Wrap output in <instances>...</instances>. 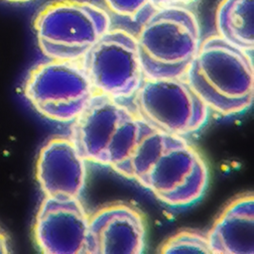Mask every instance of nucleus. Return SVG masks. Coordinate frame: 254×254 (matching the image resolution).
Listing matches in <instances>:
<instances>
[{"instance_id": "obj_17", "label": "nucleus", "mask_w": 254, "mask_h": 254, "mask_svg": "<svg viewBox=\"0 0 254 254\" xmlns=\"http://www.w3.org/2000/svg\"><path fill=\"white\" fill-rule=\"evenodd\" d=\"M12 252L11 244L7 233L0 226V254H6Z\"/></svg>"}, {"instance_id": "obj_8", "label": "nucleus", "mask_w": 254, "mask_h": 254, "mask_svg": "<svg viewBox=\"0 0 254 254\" xmlns=\"http://www.w3.org/2000/svg\"><path fill=\"white\" fill-rule=\"evenodd\" d=\"M79 63L96 94L114 99L134 95L144 77L136 37L123 29H109Z\"/></svg>"}, {"instance_id": "obj_6", "label": "nucleus", "mask_w": 254, "mask_h": 254, "mask_svg": "<svg viewBox=\"0 0 254 254\" xmlns=\"http://www.w3.org/2000/svg\"><path fill=\"white\" fill-rule=\"evenodd\" d=\"M24 95L44 117L73 121L96 95L79 61L50 60L31 69Z\"/></svg>"}, {"instance_id": "obj_10", "label": "nucleus", "mask_w": 254, "mask_h": 254, "mask_svg": "<svg viewBox=\"0 0 254 254\" xmlns=\"http://www.w3.org/2000/svg\"><path fill=\"white\" fill-rule=\"evenodd\" d=\"M144 246V218L134 206L111 203L88 217L84 254H140Z\"/></svg>"}, {"instance_id": "obj_18", "label": "nucleus", "mask_w": 254, "mask_h": 254, "mask_svg": "<svg viewBox=\"0 0 254 254\" xmlns=\"http://www.w3.org/2000/svg\"><path fill=\"white\" fill-rule=\"evenodd\" d=\"M3 1L10 2V3H27V2H30L32 0H3Z\"/></svg>"}, {"instance_id": "obj_2", "label": "nucleus", "mask_w": 254, "mask_h": 254, "mask_svg": "<svg viewBox=\"0 0 254 254\" xmlns=\"http://www.w3.org/2000/svg\"><path fill=\"white\" fill-rule=\"evenodd\" d=\"M185 78L208 109L231 115L253 102L254 71L248 52L217 34L203 39Z\"/></svg>"}, {"instance_id": "obj_11", "label": "nucleus", "mask_w": 254, "mask_h": 254, "mask_svg": "<svg viewBox=\"0 0 254 254\" xmlns=\"http://www.w3.org/2000/svg\"><path fill=\"white\" fill-rule=\"evenodd\" d=\"M36 175L45 196L79 197L86 178L85 160L69 138L54 137L40 151Z\"/></svg>"}, {"instance_id": "obj_15", "label": "nucleus", "mask_w": 254, "mask_h": 254, "mask_svg": "<svg viewBox=\"0 0 254 254\" xmlns=\"http://www.w3.org/2000/svg\"><path fill=\"white\" fill-rule=\"evenodd\" d=\"M108 9L122 17L134 18L147 5L148 0H104Z\"/></svg>"}, {"instance_id": "obj_13", "label": "nucleus", "mask_w": 254, "mask_h": 254, "mask_svg": "<svg viewBox=\"0 0 254 254\" xmlns=\"http://www.w3.org/2000/svg\"><path fill=\"white\" fill-rule=\"evenodd\" d=\"M214 23L216 34L248 53L254 48V0H220Z\"/></svg>"}, {"instance_id": "obj_5", "label": "nucleus", "mask_w": 254, "mask_h": 254, "mask_svg": "<svg viewBox=\"0 0 254 254\" xmlns=\"http://www.w3.org/2000/svg\"><path fill=\"white\" fill-rule=\"evenodd\" d=\"M136 181L161 201L184 206L203 193L207 167L199 153L182 136L164 133L159 151Z\"/></svg>"}, {"instance_id": "obj_4", "label": "nucleus", "mask_w": 254, "mask_h": 254, "mask_svg": "<svg viewBox=\"0 0 254 254\" xmlns=\"http://www.w3.org/2000/svg\"><path fill=\"white\" fill-rule=\"evenodd\" d=\"M110 26L109 14L88 0H55L34 21L41 52L61 61H79Z\"/></svg>"}, {"instance_id": "obj_7", "label": "nucleus", "mask_w": 254, "mask_h": 254, "mask_svg": "<svg viewBox=\"0 0 254 254\" xmlns=\"http://www.w3.org/2000/svg\"><path fill=\"white\" fill-rule=\"evenodd\" d=\"M134 95L135 114L160 132L183 137L206 121L208 108L185 77L144 78Z\"/></svg>"}, {"instance_id": "obj_1", "label": "nucleus", "mask_w": 254, "mask_h": 254, "mask_svg": "<svg viewBox=\"0 0 254 254\" xmlns=\"http://www.w3.org/2000/svg\"><path fill=\"white\" fill-rule=\"evenodd\" d=\"M154 129L116 99L96 94L73 120L69 139L85 160L135 179Z\"/></svg>"}, {"instance_id": "obj_3", "label": "nucleus", "mask_w": 254, "mask_h": 254, "mask_svg": "<svg viewBox=\"0 0 254 254\" xmlns=\"http://www.w3.org/2000/svg\"><path fill=\"white\" fill-rule=\"evenodd\" d=\"M135 37L145 78L185 77L200 43V28L189 8H164L154 10Z\"/></svg>"}, {"instance_id": "obj_14", "label": "nucleus", "mask_w": 254, "mask_h": 254, "mask_svg": "<svg viewBox=\"0 0 254 254\" xmlns=\"http://www.w3.org/2000/svg\"><path fill=\"white\" fill-rule=\"evenodd\" d=\"M163 254L211 253L207 235L198 230L185 229L168 238L160 247Z\"/></svg>"}, {"instance_id": "obj_12", "label": "nucleus", "mask_w": 254, "mask_h": 254, "mask_svg": "<svg viewBox=\"0 0 254 254\" xmlns=\"http://www.w3.org/2000/svg\"><path fill=\"white\" fill-rule=\"evenodd\" d=\"M211 253L254 254V196L239 195L224 207L206 233Z\"/></svg>"}, {"instance_id": "obj_16", "label": "nucleus", "mask_w": 254, "mask_h": 254, "mask_svg": "<svg viewBox=\"0 0 254 254\" xmlns=\"http://www.w3.org/2000/svg\"><path fill=\"white\" fill-rule=\"evenodd\" d=\"M195 1L196 0H148V5L154 10H158L172 7H187Z\"/></svg>"}, {"instance_id": "obj_9", "label": "nucleus", "mask_w": 254, "mask_h": 254, "mask_svg": "<svg viewBox=\"0 0 254 254\" xmlns=\"http://www.w3.org/2000/svg\"><path fill=\"white\" fill-rule=\"evenodd\" d=\"M87 224L79 197L45 196L35 218L34 239L45 254H84Z\"/></svg>"}]
</instances>
